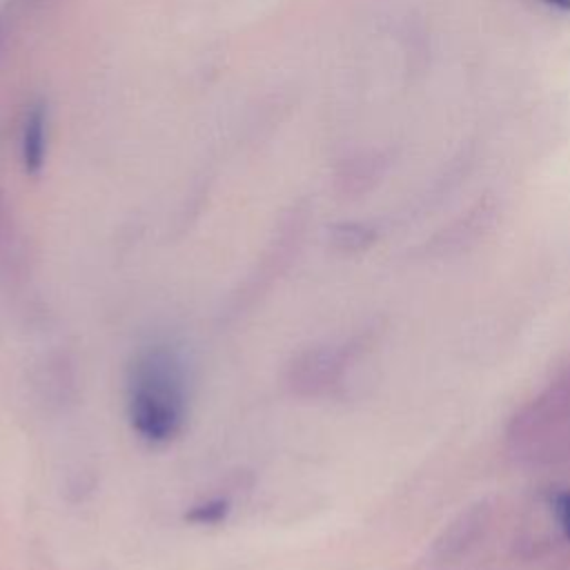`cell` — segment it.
<instances>
[{"label":"cell","mask_w":570,"mask_h":570,"mask_svg":"<svg viewBox=\"0 0 570 570\" xmlns=\"http://www.w3.org/2000/svg\"><path fill=\"white\" fill-rule=\"evenodd\" d=\"M543 2H548V4H552L557 9H568L570 7V0H543Z\"/></svg>","instance_id":"cell-4"},{"label":"cell","mask_w":570,"mask_h":570,"mask_svg":"<svg viewBox=\"0 0 570 570\" xmlns=\"http://www.w3.org/2000/svg\"><path fill=\"white\" fill-rule=\"evenodd\" d=\"M554 514L566 537H570V492H561L554 497Z\"/></svg>","instance_id":"cell-3"},{"label":"cell","mask_w":570,"mask_h":570,"mask_svg":"<svg viewBox=\"0 0 570 570\" xmlns=\"http://www.w3.org/2000/svg\"><path fill=\"white\" fill-rule=\"evenodd\" d=\"M225 512H227V503L214 501V503L200 505L194 512H189V519L198 521V523H216V521H220L225 517Z\"/></svg>","instance_id":"cell-2"},{"label":"cell","mask_w":570,"mask_h":570,"mask_svg":"<svg viewBox=\"0 0 570 570\" xmlns=\"http://www.w3.org/2000/svg\"><path fill=\"white\" fill-rule=\"evenodd\" d=\"M131 428L151 443L174 439L187 412L185 367L174 350L151 345L136 354L127 376Z\"/></svg>","instance_id":"cell-1"}]
</instances>
